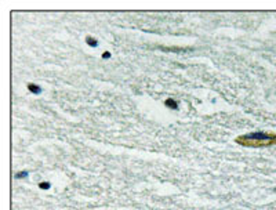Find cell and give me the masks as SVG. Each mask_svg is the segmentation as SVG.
Wrapping results in <instances>:
<instances>
[{
	"label": "cell",
	"instance_id": "cell-1",
	"mask_svg": "<svg viewBox=\"0 0 276 210\" xmlns=\"http://www.w3.org/2000/svg\"><path fill=\"white\" fill-rule=\"evenodd\" d=\"M235 142L242 146L249 148H265V146L276 145V133L273 131H251L247 134L237 135Z\"/></svg>",
	"mask_w": 276,
	"mask_h": 210
},
{
	"label": "cell",
	"instance_id": "cell-2",
	"mask_svg": "<svg viewBox=\"0 0 276 210\" xmlns=\"http://www.w3.org/2000/svg\"><path fill=\"white\" fill-rule=\"evenodd\" d=\"M165 105L167 108H171V109H174V111H177L178 108H180V107H178V102L176 100H173V98H167L165 101Z\"/></svg>",
	"mask_w": 276,
	"mask_h": 210
},
{
	"label": "cell",
	"instance_id": "cell-3",
	"mask_svg": "<svg viewBox=\"0 0 276 210\" xmlns=\"http://www.w3.org/2000/svg\"><path fill=\"white\" fill-rule=\"evenodd\" d=\"M26 87H28V90H29L30 93H33V94H40L41 93V87L35 85V83H28Z\"/></svg>",
	"mask_w": 276,
	"mask_h": 210
},
{
	"label": "cell",
	"instance_id": "cell-4",
	"mask_svg": "<svg viewBox=\"0 0 276 210\" xmlns=\"http://www.w3.org/2000/svg\"><path fill=\"white\" fill-rule=\"evenodd\" d=\"M86 43L89 44L90 47H97V46H98V40H97L95 37L90 36V35H89V36H86Z\"/></svg>",
	"mask_w": 276,
	"mask_h": 210
},
{
	"label": "cell",
	"instance_id": "cell-5",
	"mask_svg": "<svg viewBox=\"0 0 276 210\" xmlns=\"http://www.w3.org/2000/svg\"><path fill=\"white\" fill-rule=\"evenodd\" d=\"M162 50L165 51H189L192 50V48H174V47H162Z\"/></svg>",
	"mask_w": 276,
	"mask_h": 210
},
{
	"label": "cell",
	"instance_id": "cell-6",
	"mask_svg": "<svg viewBox=\"0 0 276 210\" xmlns=\"http://www.w3.org/2000/svg\"><path fill=\"white\" fill-rule=\"evenodd\" d=\"M28 176H29V171H26V170L18 171V173L15 174V177H17V178H19V180H21V178H25V177H28Z\"/></svg>",
	"mask_w": 276,
	"mask_h": 210
},
{
	"label": "cell",
	"instance_id": "cell-7",
	"mask_svg": "<svg viewBox=\"0 0 276 210\" xmlns=\"http://www.w3.org/2000/svg\"><path fill=\"white\" fill-rule=\"evenodd\" d=\"M39 188H41V190H48V188H51V184L47 183V181H43V183H39Z\"/></svg>",
	"mask_w": 276,
	"mask_h": 210
},
{
	"label": "cell",
	"instance_id": "cell-8",
	"mask_svg": "<svg viewBox=\"0 0 276 210\" xmlns=\"http://www.w3.org/2000/svg\"><path fill=\"white\" fill-rule=\"evenodd\" d=\"M102 58L105 59V58H111V52L109 51H104L102 52Z\"/></svg>",
	"mask_w": 276,
	"mask_h": 210
}]
</instances>
